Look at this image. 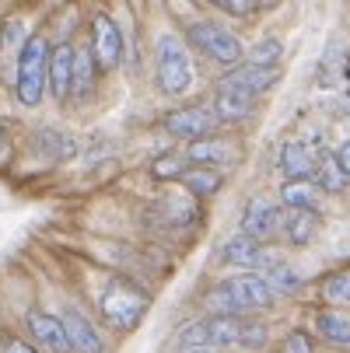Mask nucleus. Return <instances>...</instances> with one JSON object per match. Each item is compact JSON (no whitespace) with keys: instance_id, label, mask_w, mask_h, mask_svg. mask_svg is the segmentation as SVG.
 I'll use <instances>...</instances> for the list:
<instances>
[{"instance_id":"f257e3e1","label":"nucleus","mask_w":350,"mask_h":353,"mask_svg":"<svg viewBox=\"0 0 350 353\" xmlns=\"http://www.w3.org/2000/svg\"><path fill=\"white\" fill-rule=\"evenodd\" d=\"M277 301V294L270 290V283L260 276V273H235L228 280H217L204 305H207V315H231V319H249L256 312H266Z\"/></svg>"},{"instance_id":"f03ea898","label":"nucleus","mask_w":350,"mask_h":353,"mask_svg":"<svg viewBox=\"0 0 350 353\" xmlns=\"http://www.w3.org/2000/svg\"><path fill=\"white\" fill-rule=\"evenodd\" d=\"M49 57H53V46L46 35H32L25 42V49L14 60V94L25 109H39L42 98L49 91Z\"/></svg>"},{"instance_id":"7ed1b4c3","label":"nucleus","mask_w":350,"mask_h":353,"mask_svg":"<svg viewBox=\"0 0 350 353\" xmlns=\"http://www.w3.org/2000/svg\"><path fill=\"white\" fill-rule=\"evenodd\" d=\"M155 84L162 94L179 98L193 88V63L189 49L175 32H162L155 39Z\"/></svg>"},{"instance_id":"20e7f679","label":"nucleus","mask_w":350,"mask_h":353,"mask_svg":"<svg viewBox=\"0 0 350 353\" xmlns=\"http://www.w3.org/2000/svg\"><path fill=\"white\" fill-rule=\"evenodd\" d=\"M186 39L200 57H207V60H214L217 67H228V70L242 67L245 53H249L242 46V39L231 28H224L221 21H193L186 28Z\"/></svg>"},{"instance_id":"39448f33","label":"nucleus","mask_w":350,"mask_h":353,"mask_svg":"<svg viewBox=\"0 0 350 353\" xmlns=\"http://www.w3.org/2000/svg\"><path fill=\"white\" fill-rule=\"evenodd\" d=\"M98 308H102V319L116 329V332H133L147 312V294L137 290L126 280H116L106 287V294L98 297Z\"/></svg>"},{"instance_id":"423d86ee","label":"nucleus","mask_w":350,"mask_h":353,"mask_svg":"<svg viewBox=\"0 0 350 353\" xmlns=\"http://www.w3.org/2000/svg\"><path fill=\"white\" fill-rule=\"evenodd\" d=\"M284 228V207L280 199H270V196H249V203L242 210V234H249L253 241L266 245L280 234Z\"/></svg>"},{"instance_id":"0eeeda50","label":"nucleus","mask_w":350,"mask_h":353,"mask_svg":"<svg viewBox=\"0 0 350 353\" xmlns=\"http://www.w3.org/2000/svg\"><path fill=\"white\" fill-rule=\"evenodd\" d=\"M88 35H91V53H95L98 70H116L123 63V32H119L116 18L109 11H95Z\"/></svg>"},{"instance_id":"6e6552de","label":"nucleus","mask_w":350,"mask_h":353,"mask_svg":"<svg viewBox=\"0 0 350 353\" xmlns=\"http://www.w3.org/2000/svg\"><path fill=\"white\" fill-rule=\"evenodd\" d=\"M217 126L221 123H217V116H214L211 105H182V109H172L165 116V133H172L179 140H189V143L214 137Z\"/></svg>"},{"instance_id":"1a4fd4ad","label":"nucleus","mask_w":350,"mask_h":353,"mask_svg":"<svg viewBox=\"0 0 350 353\" xmlns=\"http://www.w3.org/2000/svg\"><path fill=\"white\" fill-rule=\"evenodd\" d=\"M277 81H280V70H263V67H253V63H242V67L228 70L217 81V88H224L231 94H242V98H249V102H260L263 94L273 91Z\"/></svg>"},{"instance_id":"9d476101","label":"nucleus","mask_w":350,"mask_h":353,"mask_svg":"<svg viewBox=\"0 0 350 353\" xmlns=\"http://www.w3.org/2000/svg\"><path fill=\"white\" fill-rule=\"evenodd\" d=\"M25 329H28V336L35 339V346L46 350V353H74V350H70V336H67L60 315H49V312H42V308H28Z\"/></svg>"},{"instance_id":"9b49d317","label":"nucleus","mask_w":350,"mask_h":353,"mask_svg":"<svg viewBox=\"0 0 350 353\" xmlns=\"http://www.w3.org/2000/svg\"><path fill=\"white\" fill-rule=\"evenodd\" d=\"M315 165H319V150L305 140H284L280 154H277V168L284 175V182H309L315 179Z\"/></svg>"},{"instance_id":"f8f14e48","label":"nucleus","mask_w":350,"mask_h":353,"mask_svg":"<svg viewBox=\"0 0 350 353\" xmlns=\"http://www.w3.org/2000/svg\"><path fill=\"white\" fill-rule=\"evenodd\" d=\"M263 259H266V248L260 241H253L249 234H231L224 245H221V263L224 266H235L238 273H260L263 270Z\"/></svg>"},{"instance_id":"ddd939ff","label":"nucleus","mask_w":350,"mask_h":353,"mask_svg":"<svg viewBox=\"0 0 350 353\" xmlns=\"http://www.w3.org/2000/svg\"><path fill=\"white\" fill-rule=\"evenodd\" d=\"M64 329H67V336H70V350L74 353H106V339H102V332L95 329V322L84 315V312H77V308H64Z\"/></svg>"},{"instance_id":"4468645a","label":"nucleus","mask_w":350,"mask_h":353,"mask_svg":"<svg viewBox=\"0 0 350 353\" xmlns=\"http://www.w3.org/2000/svg\"><path fill=\"white\" fill-rule=\"evenodd\" d=\"M74 57H77V49L70 42L53 46V57H49V94H53L57 102H67V98H70V88H74Z\"/></svg>"},{"instance_id":"2eb2a0df","label":"nucleus","mask_w":350,"mask_h":353,"mask_svg":"<svg viewBox=\"0 0 350 353\" xmlns=\"http://www.w3.org/2000/svg\"><path fill=\"white\" fill-rule=\"evenodd\" d=\"M260 276L270 283V290H273V294H298V290L305 287L302 273H298V270H294L284 256H277V252H266Z\"/></svg>"},{"instance_id":"dca6fc26","label":"nucleus","mask_w":350,"mask_h":353,"mask_svg":"<svg viewBox=\"0 0 350 353\" xmlns=\"http://www.w3.org/2000/svg\"><path fill=\"white\" fill-rule=\"evenodd\" d=\"M315 336L336 350H350V312L343 308H322L315 312Z\"/></svg>"},{"instance_id":"f3484780","label":"nucleus","mask_w":350,"mask_h":353,"mask_svg":"<svg viewBox=\"0 0 350 353\" xmlns=\"http://www.w3.org/2000/svg\"><path fill=\"white\" fill-rule=\"evenodd\" d=\"M238 150L224 140V137H207V140H196L186 147V161L189 165H207V168H224L228 161H235Z\"/></svg>"},{"instance_id":"a211bd4d","label":"nucleus","mask_w":350,"mask_h":353,"mask_svg":"<svg viewBox=\"0 0 350 353\" xmlns=\"http://www.w3.org/2000/svg\"><path fill=\"white\" fill-rule=\"evenodd\" d=\"M319 224H322V217H319L315 210H284V228H280V234H284L287 245L305 248V245H312V238L319 234Z\"/></svg>"},{"instance_id":"6ab92c4d","label":"nucleus","mask_w":350,"mask_h":353,"mask_svg":"<svg viewBox=\"0 0 350 353\" xmlns=\"http://www.w3.org/2000/svg\"><path fill=\"white\" fill-rule=\"evenodd\" d=\"M204 329H207V346L224 353V350H231V346H242L245 319H231V315H204Z\"/></svg>"},{"instance_id":"aec40b11","label":"nucleus","mask_w":350,"mask_h":353,"mask_svg":"<svg viewBox=\"0 0 350 353\" xmlns=\"http://www.w3.org/2000/svg\"><path fill=\"white\" fill-rule=\"evenodd\" d=\"M312 182L319 185V192H322V196H340V192H347L350 175L340 168V161H336V150L319 147V165H315V179H312Z\"/></svg>"},{"instance_id":"412c9836","label":"nucleus","mask_w":350,"mask_h":353,"mask_svg":"<svg viewBox=\"0 0 350 353\" xmlns=\"http://www.w3.org/2000/svg\"><path fill=\"white\" fill-rule=\"evenodd\" d=\"M211 109H214L217 123H224V126H238V123H245L249 116L256 112V102H249V98H242V94H231V91L217 88Z\"/></svg>"},{"instance_id":"4be33fe9","label":"nucleus","mask_w":350,"mask_h":353,"mask_svg":"<svg viewBox=\"0 0 350 353\" xmlns=\"http://www.w3.org/2000/svg\"><path fill=\"white\" fill-rule=\"evenodd\" d=\"M35 147L42 150V154H49L53 161H70L77 154V140L67 130H57V126H39L35 130Z\"/></svg>"},{"instance_id":"5701e85b","label":"nucleus","mask_w":350,"mask_h":353,"mask_svg":"<svg viewBox=\"0 0 350 353\" xmlns=\"http://www.w3.org/2000/svg\"><path fill=\"white\" fill-rule=\"evenodd\" d=\"M224 185V175L221 168H207V165H189V172L182 175V189L193 196V199H211L217 196V189Z\"/></svg>"},{"instance_id":"b1692460","label":"nucleus","mask_w":350,"mask_h":353,"mask_svg":"<svg viewBox=\"0 0 350 353\" xmlns=\"http://www.w3.org/2000/svg\"><path fill=\"white\" fill-rule=\"evenodd\" d=\"M319 185L309 179V182H284L280 185V207L284 210H315L319 214Z\"/></svg>"},{"instance_id":"393cba45","label":"nucleus","mask_w":350,"mask_h":353,"mask_svg":"<svg viewBox=\"0 0 350 353\" xmlns=\"http://www.w3.org/2000/svg\"><path fill=\"white\" fill-rule=\"evenodd\" d=\"M95 53H91V46H81L77 49V57H74V88H70V98H88L91 88H95Z\"/></svg>"},{"instance_id":"a878e982","label":"nucleus","mask_w":350,"mask_h":353,"mask_svg":"<svg viewBox=\"0 0 350 353\" xmlns=\"http://www.w3.org/2000/svg\"><path fill=\"white\" fill-rule=\"evenodd\" d=\"M151 179L158 182H182V175L189 172V161H186V150H165V154H158L151 161Z\"/></svg>"},{"instance_id":"bb28decb","label":"nucleus","mask_w":350,"mask_h":353,"mask_svg":"<svg viewBox=\"0 0 350 353\" xmlns=\"http://www.w3.org/2000/svg\"><path fill=\"white\" fill-rule=\"evenodd\" d=\"M280 60H284V42H280L277 35L260 39V42L245 53V63L263 67V70H280Z\"/></svg>"},{"instance_id":"cd10ccee","label":"nucleus","mask_w":350,"mask_h":353,"mask_svg":"<svg viewBox=\"0 0 350 353\" xmlns=\"http://www.w3.org/2000/svg\"><path fill=\"white\" fill-rule=\"evenodd\" d=\"M319 290H322V301H326V305L350 312V270H336V273H329V276L322 280Z\"/></svg>"},{"instance_id":"c85d7f7f","label":"nucleus","mask_w":350,"mask_h":353,"mask_svg":"<svg viewBox=\"0 0 350 353\" xmlns=\"http://www.w3.org/2000/svg\"><path fill=\"white\" fill-rule=\"evenodd\" d=\"M28 39H32V35H25V21H18V18L0 28V46H4V53H14V60H18V53L25 49Z\"/></svg>"},{"instance_id":"c756f323","label":"nucleus","mask_w":350,"mask_h":353,"mask_svg":"<svg viewBox=\"0 0 350 353\" xmlns=\"http://www.w3.org/2000/svg\"><path fill=\"white\" fill-rule=\"evenodd\" d=\"M270 343V329L263 319H245V329H242V350H263Z\"/></svg>"},{"instance_id":"7c9ffc66","label":"nucleus","mask_w":350,"mask_h":353,"mask_svg":"<svg viewBox=\"0 0 350 353\" xmlns=\"http://www.w3.org/2000/svg\"><path fill=\"white\" fill-rule=\"evenodd\" d=\"M280 353H315V336L305 329H291L280 343Z\"/></svg>"},{"instance_id":"2f4dec72","label":"nucleus","mask_w":350,"mask_h":353,"mask_svg":"<svg viewBox=\"0 0 350 353\" xmlns=\"http://www.w3.org/2000/svg\"><path fill=\"white\" fill-rule=\"evenodd\" d=\"M211 8L221 14H231V18H249L260 11V4H253V0H211Z\"/></svg>"},{"instance_id":"473e14b6","label":"nucleus","mask_w":350,"mask_h":353,"mask_svg":"<svg viewBox=\"0 0 350 353\" xmlns=\"http://www.w3.org/2000/svg\"><path fill=\"white\" fill-rule=\"evenodd\" d=\"M0 353H39L32 343H25V339H14V336H4L0 339Z\"/></svg>"},{"instance_id":"72a5a7b5","label":"nucleus","mask_w":350,"mask_h":353,"mask_svg":"<svg viewBox=\"0 0 350 353\" xmlns=\"http://www.w3.org/2000/svg\"><path fill=\"white\" fill-rule=\"evenodd\" d=\"M336 161H340V168L350 175V140H343V143L336 147Z\"/></svg>"},{"instance_id":"f704fd0d","label":"nucleus","mask_w":350,"mask_h":353,"mask_svg":"<svg viewBox=\"0 0 350 353\" xmlns=\"http://www.w3.org/2000/svg\"><path fill=\"white\" fill-rule=\"evenodd\" d=\"M8 161H11V140H8L4 126H0V168H4Z\"/></svg>"},{"instance_id":"c9c22d12","label":"nucleus","mask_w":350,"mask_h":353,"mask_svg":"<svg viewBox=\"0 0 350 353\" xmlns=\"http://www.w3.org/2000/svg\"><path fill=\"white\" fill-rule=\"evenodd\" d=\"M193 353H221V350H193Z\"/></svg>"},{"instance_id":"e433bc0d","label":"nucleus","mask_w":350,"mask_h":353,"mask_svg":"<svg viewBox=\"0 0 350 353\" xmlns=\"http://www.w3.org/2000/svg\"><path fill=\"white\" fill-rule=\"evenodd\" d=\"M347 119H350V105H347Z\"/></svg>"}]
</instances>
